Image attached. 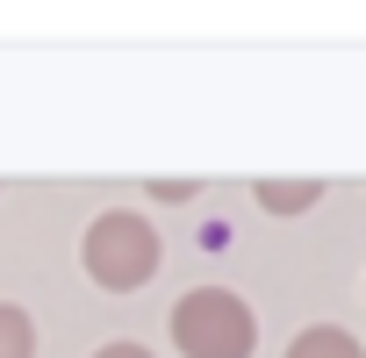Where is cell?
Instances as JSON below:
<instances>
[{
    "label": "cell",
    "mask_w": 366,
    "mask_h": 358,
    "mask_svg": "<svg viewBox=\"0 0 366 358\" xmlns=\"http://www.w3.org/2000/svg\"><path fill=\"white\" fill-rule=\"evenodd\" d=\"M158 230H151V215H137V208H108V215H94L86 223V237H79V258H86V272H94V287H108V294H137L151 272H158Z\"/></svg>",
    "instance_id": "6da1fadb"
},
{
    "label": "cell",
    "mask_w": 366,
    "mask_h": 358,
    "mask_svg": "<svg viewBox=\"0 0 366 358\" xmlns=\"http://www.w3.org/2000/svg\"><path fill=\"white\" fill-rule=\"evenodd\" d=\"M172 344H179V358H252L259 322L230 287H194L172 308Z\"/></svg>",
    "instance_id": "7a4b0ae2"
},
{
    "label": "cell",
    "mask_w": 366,
    "mask_h": 358,
    "mask_svg": "<svg viewBox=\"0 0 366 358\" xmlns=\"http://www.w3.org/2000/svg\"><path fill=\"white\" fill-rule=\"evenodd\" d=\"M287 358H366V351H359V337H345L337 322H309V329L287 344Z\"/></svg>",
    "instance_id": "3957f363"
},
{
    "label": "cell",
    "mask_w": 366,
    "mask_h": 358,
    "mask_svg": "<svg viewBox=\"0 0 366 358\" xmlns=\"http://www.w3.org/2000/svg\"><path fill=\"white\" fill-rule=\"evenodd\" d=\"M309 201H323V179H259V208H273V215H295Z\"/></svg>",
    "instance_id": "277c9868"
},
{
    "label": "cell",
    "mask_w": 366,
    "mask_h": 358,
    "mask_svg": "<svg viewBox=\"0 0 366 358\" xmlns=\"http://www.w3.org/2000/svg\"><path fill=\"white\" fill-rule=\"evenodd\" d=\"M0 358H36V322L15 301H0Z\"/></svg>",
    "instance_id": "5b68a950"
},
{
    "label": "cell",
    "mask_w": 366,
    "mask_h": 358,
    "mask_svg": "<svg viewBox=\"0 0 366 358\" xmlns=\"http://www.w3.org/2000/svg\"><path fill=\"white\" fill-rule=\"evenodd\" d=\"M94 358H151V351H144V344H101Z\"/></svg>",
    "instance_id": "8992f818"
}]
</instances>
